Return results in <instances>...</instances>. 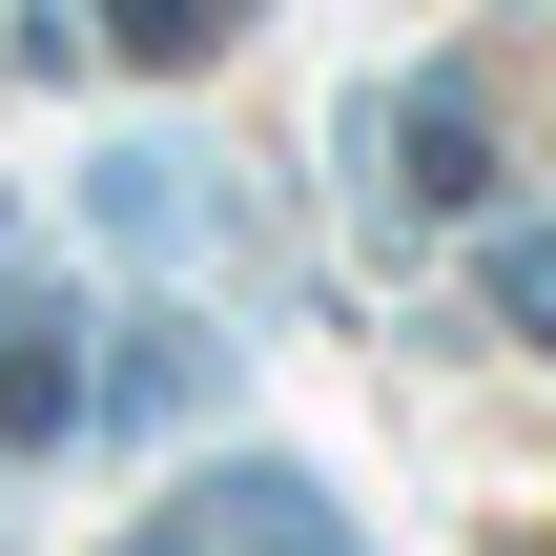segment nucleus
I'll list each match as a JSON object with an SVG mask.
<instances>
[{
    "label": "nucleus",
    "instance_id": "1",
    "mask_svg": "<svg viewBox=\"0 0 556 556\" xmlns=\"http://www.w3.org/2000/svg\"><path fill=\"white\" fill-rule=\"evenodd\" d=\"M62 433H83V309L0 268V454H62Z\"/></svg>",
    "mask_w": 556,
    "mask_h": 556
},
{
    "label": "nucleus",
    "instance_id": "2",
    "mask_svg": "<svg viewBox=\"0 0 556 556\" xmlns=\"http://www.w3.org/2000/svg\"><path fill=\"white\" fill-rule=\"evenodd\" d=\"M371 165H392V206H495V124H475V83H413V103H371Z\"/></svg>",
    "mask_w": 556,
    "mask_h": 556
},
{
    "label": "nucleus",
    "instance_id": "3",
    "mask_svg": "<svg viewBox=\"0 0 556 556\" xmlns=\"http://www.w3.org/2000/svg\"><path fill=\"white\" fill-rule=\"evenodd\" d=\"M103 227H124V248H206V227L248 248V206H206V165H165V144H124V165H103Z\"/></svg>",
    "mask_w": 556,
    "mask_h": 556
},
{
    "label": "nucleus",
    "instance_id": "4",
    "mask_svg": "<svg viewBox=\"0 0 556 556\" xmlns=\"http://www.w3.org/2000/svg\"><path fill=\"white\" fill-rule=\"evenodd\" d=\"M103 392H124V413H186V392H206V330H186V309H165V330H124V371H103Z\"/></svg>",
    "mask_w": 556,
    "mask_h": 556
},
{
    "label": "nucleus",
    "instance_id": "5",
    "mask_svg": "<svg viewBox=\"0 0 556 556\" xmlns=\"http://www.w3.org/2000/svg\"><path fill=\"white\" fill-rule=\"evenodd\" d=\"M495 330H536V351H556V227H495Z\"/></svg>",
    "mask_w": 556,
    "mask_h": 556
}]
</instances>
